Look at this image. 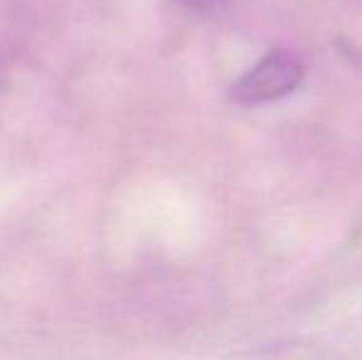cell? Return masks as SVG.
<instances>
[{
    "instance_id": "7a4b0ae2",
    "label": "cell",
    "mask_w": 362,
    "mask_h": 360,
    "mask_svg": "<svg viewBox=\"0 0 362 360\" xmlns=\"http://www.w3.org/2000/svg\"><path fill=\"white\" fill-rule=\"evenodd\" d=\"M227 360H362V328L269 343Z\"/></svg>"
},
{
    "instance_id": "3957f363",
    "label": "cell",
    "mask_w": 362,
    "mask_h": 360,
    "mask_svg": "<svg viewBox=\"0 0 362 360\" xmlns=\"http://www.w3.org/2000/svg\"><path fill=\"white\" fill-rule=\"evenodd\" d=\"M185 8L195 10V13H210V10H215L222 0H180Z\"/></svg>"
},
{
    "instance_id": "6da1fadb",
    "label": "cell",
    "mask_w": 362,
    "mask_h": 360,
    "mask_svg": "<svg viewBox=\"0 0 362 360\" xmlns=\"http://www.w3.org/2000/svg\"><path fill=\"white\" fill-rule=\"evenodd\" d=\"M305 67L293 52L274 50L249 67L229 89V99L239 106H259L293 94L303 82Z\"/></svg>"
}]
</instances>
